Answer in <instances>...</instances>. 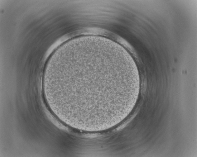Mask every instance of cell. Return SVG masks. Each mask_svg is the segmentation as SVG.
Listing matches in <instances>:
<instances>
[{
  "label": "cell",
  "instance_id": "1",
  "mask_svg": "<svg viewBox=\"0 0 197 157\" xmlns=\"http://www.w3.org/2000/svg\"><path fill=\"white\" fill-rule=\"evenodd\" d=\"M115 64L103 56L78 53L48 68L44 83L54 112L75 121L100 119L113 113L118 88L128 81L127 73L119 72Z\"/></svg>",
  "mask_w": 197,
  "mask_h": 157
}]
</instances>
